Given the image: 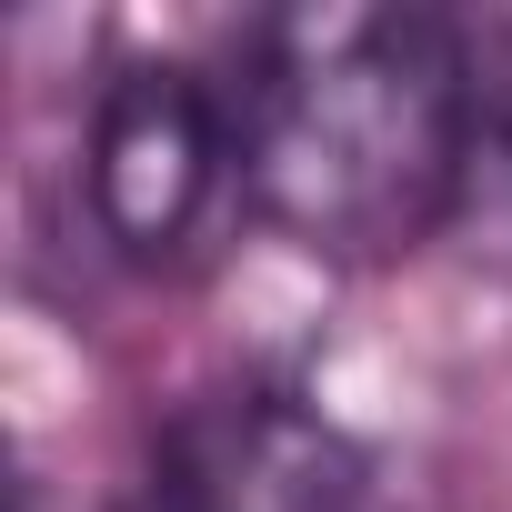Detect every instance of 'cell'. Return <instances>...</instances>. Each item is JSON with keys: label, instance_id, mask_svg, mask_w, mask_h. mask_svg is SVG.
I'll list each match as a JSON object with an SVG mask.
<instances>
[{"label": "cell", "instance_id": "1", "mask_svg": "<svg viewBox=\"0 0 512 512\" xmlns=\"http://www.w3.org/2000/svg\"><path fill=\"white\" fill-rule=\"evenodd\" d=\"M241 201L312 262H402L462 211L472 51L452 11L312 0L241 41Z\"/></svg>", "mask_w": 512, "mask_h": 512}, {"label": "cell", "instance_id": "2", "mask_svg": "<svg viewBox=\"0 0 512 512\" xmlns=\"http://www.w3.org/2000/svg\"><path fill=\"white\" fill-rule=\"evenodd\" d=\"M81 161H91V211L131 262H181L241 191L231 81H201L191 61H121L91 101Z\"/></svg>", "mask_w": 512, "mask_h": 512}, {"label": "cell", "instance_id": "3", "mask_svg": "<svg viewBox=\"0 0 512 512\" xmlns=\"http://www.w3.org/2000/svg\"><path fill=\"white\" fill-rule=\"evenodd\" d=\"M362 442L272 372H231L151 432V512H362Z\"/></svg>", "mask_w": 512, "mask_h": 512}, {"label": "cell", "instance_id": "4", "mask_svg": "<svg viewBox=\"0 0 512 512\" xmlns=\"http://www.w3.org/2000/svg\"><path fill=\"white\" fill-rule=\"evenodd\" d=\"M462 51H472V161H462L452 241L512 282V11L462 21Z\"/></svg>", "mask_w": 512, "mask_h": 512}]
</instances>
